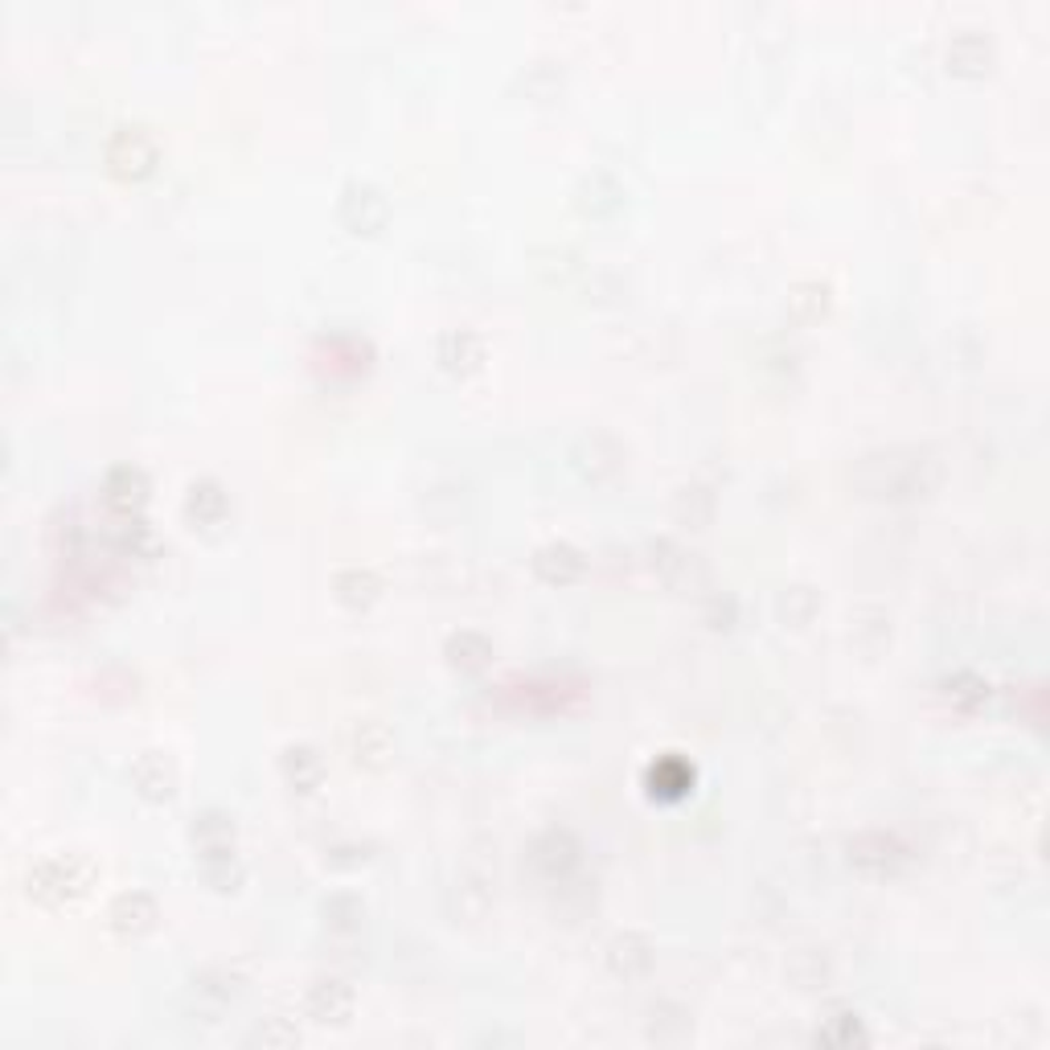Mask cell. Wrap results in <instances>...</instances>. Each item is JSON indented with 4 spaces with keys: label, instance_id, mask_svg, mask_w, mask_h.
I'll return each mask as SVG.
<instances>
[{
    "label": "cell",
    "instance_id": "1",
    "mask_svg": "<svg viewBox=\"0 0 1050 1050\" xmlns=\"http://www.w3.org/2000/svg\"><path fill=\"white\" fill-rule=\"evenodd\" d=\"M91 882V866L79 858H50L29 875V899H38L41 907H62V902L79 899Z\"/></svg>",
    "mask_w": 1050,
    "mask_h": 1050
},
{
    "label": "cell",
    "instance_id": "2",
    "mask_svg": "<svg viewBox=\"0 0 1050 1050\" xmlns=\"http://www.w3.org/2000/svg\"><path fill=\"white\" fill-rule=\"evenodd\" d=\"M152 161H157V149H152V140L140 132V128H120V132L111 135L108 164L115 169V173L140 176V173H149Z\"/></svg>",
    "mask_w": 1050,
    "mask_h": 1050
},
{
    "label": "cell",
    "instance_id": "3",
    "mask_svg": "<svg viewBox=\"0 0 1050 1050\" xmlns=\"http://www.w3.org/2000/svg\"><path fill=\"white\" fill-rule=\"evenodd\" d=\"M341 218H345L357 234H374V230L386 222V202H382L377 189L350 185L345 189V198H341Z\"/></svg>",
    "mask_w": 1050,
    "mask_h": 1050
},
{
    "label": "cell",
    "instance_id": "4",
    "mask_svg": "<svg viewBox=\"0 0 1050 1050\" xmlns=\"http://www.w3.org/2000/svg\"><path fill=\"white\" fill-rule=\"evenodd\" d=\"M144 497H149V481H144V472L140 468L120 464V468L108 472V481H103V501H108L111 509L132 513L144 505Z\"/></svg>",
    "mask_w": 1050,
    "mask_h": 1050
},
{
    "label": "cell",
    "instance_id": "5",
    "mask_svg": "<svg viewBox=\"0 0 1050 1050\" xmlns=\"http://www.w3.org/2000/svg\"><path fill=\"white\" fill-rule=\"evenodd\" d=\"M309 1013L316 1018V1022H333L341 1026L345 1018L353 1013V993L345 981H316L309 989Z\"/></svg>",
    "mask_w": 1050,
    "mask_h": 1050
},
{
    "label": "cell",
    "instance_id": "6",
    "mask_svg": "<svg viewBox=\"0 0 1050 1050\" xmlns=\"http://www.w3.org/2000/svg\"><path fill=\"white\" fill-rule=\"evenodd\" d=\"M157 923V907H152L149 895H120L115 899V907H111V928L120 931L123 940H135V936H144V931Z\"/></svg>",
    "mask_w": 1050,
    "mask_h": 1050
},
{
    "label": "cell",
    "instance_id": "7",
    "mask_svg": "<svg viewBox=\"0 0 1050 1050\" xmlns=\"http://www.w3.org/2000/svg\"><path fill=\"white\" fill-rule=\"evenodd\" d=\"M193 846L202 849L205 862H218V858H234V825L222 817V812H205L193 825Z\"/></svg>",
    "mask_w": 1050,
    "mask_h": 1050
},
{
    "label": "cell",
    "instance_id": "8",
    "mask_svg": "<svg viewBox=\"0 0 1050 1050\" xmlns=\"http://www.w3.org/2000/svg\"><path fill=\"white\" fill-rule=\"evenodd\" d=\"M534 571H538L546 583H575L583 575V554L575 551V546H546V551H538V558H534Z\"/></svg>",
    "mask_w": 1050,
    "mask_h": 1050
},
{
    "label": "cell",
    "instance_id": "9",
    "mask_svg": "<svg viewBox=\"0 0 1050 1050\" xmlns=\"http://www.w3.org/2000/svg\"><path fill=\"white\" fill-rule=\"evenodd\" d=\"M132 784L140 796H149V800H164V796L173 792V768L164 764L161 755H144L140 764L132 768Z\"/></svg>",
    "mask_w": 1050,
    "mask_h": 1050
},
{
    "label": "cell",
    "instance_id": "10",
    "mask_svg": "<svg viewBox=\"0 0 1050 1050\" xmlns=\"http://www.w3.org/2000/svg\"><path fill=\"white\" fill-rule=\"evenodd\" d=\"M612 969H616L624 981L645 977V972L653 969V948H648L640 936H624V940L612 943Z\"/></svg>",
    "mask_w": 1050,
    "mask_h": 1050
},
{
    "label": "cell",
    "instance_id": "11",
    "mask_svg": "<svg viewBox=\"0 0 1050 1050\" xmlns=\"http://www.w3.org/2000/svg\"><path fill=\"white\" fill-rule=\"evenodd\" d=\"M481 357H485V350H481V341L472 337V333H447V337L440 341V362H444L452 374L476 370Z\"/></svg>",
    "mask_w": 1050,
    "mask_h": 1050
},
{
    "label": "cell",
    "instance_id": "12",
    "mask_svg": "<svg viewBox=\"0 0 1050 1050\" xmlns=\"http://www.w3.org/2000/svg\"><path fill=\"white\" fill-rule=\"evenodd\" d=\"M321 771H324L321 755L309 751V747H292V751L283 755V776L296 784L300 792H312V788L321 784Z\"/></svg>",
    "mask_w": 1050,
    "mask_h": 1050
},
{
    "label": "cell",
    "instance_id": "13",
    "mask_svg": "<svg viewBox=\"0 0 1050 1050\" xmlns=\"http://www.w3.org/2000/svg\"><path fill=\"white\" fill-rule=\"evenodd\" d=\"M185 509H189V517H193V522H218V517L226 513V497H222V488L205 481V485L189 488V505H185Z\"/></svg>",
    "mask_w": 1050,
    "mask_h": 1050
},
{
    "label": "cell",
    "instance_id": "14",
    "mask_svg": "<svg viewBox=\"0 0 1050 1050\" xmlns=\"http://www.w3.org/2000/svg\"><path fill=\"white\" fill-rule=\"evenodd\" d=\"M452 660H456L460 669H481V665L488 660V645L481 640V636L464 633L452 640Z\"/></svg>",
    "mask_w": 1050,
    "mask_h": 1050
},
{
    "label": "cell",
    "instance_id": "15",
    "mask_svg": "<svg viewBox=\"0 0 1050 1050\" xmlns=\"http://www.w3.org/2000/svg\"><path fill=\"white\" fill-rule=\"evenodd\" d=\"M337 587H341V599H345V604H353V607L370 604V599H374V579H370V575H357V571L341 575Z\"/></svg>",
    "mask_w": 1050,
    "mask_h": 1050
}]
</instances>
